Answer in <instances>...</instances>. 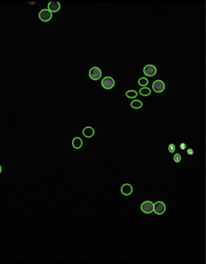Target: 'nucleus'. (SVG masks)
Segmentation results:
<instances>
[{
  "mask_svg": "<svg viewBox=\"0 0 206 264\" xmlns=\"http://www.w3.org/2000/svg\"><path fill=\"white\" fill-rule=\"evenodd\" d=\"M137 95H138V93L135 90H128L127 92H126V97L130 98V99L136 98V97H137Z\"/></svg>",
  "mask_w": 206,
  "mask_h": 264,
  "instance_id": "14",
  "label": "nucleus"
},
{
  "mask_svg": "<svg viewBox=\"0 0 206 264\" xmlns=\"http://www.w3.org/2000/svg\"><path fill=\"white\" fill-rule=\"evenodd\" d=\"M89 76L91 79H93V80H98V79H100L101 76H102V71H101V69L98 68V67H93L89 72Z\"/></svg>",
  "mask_w": 206,
  "mask_h": 264,
  "instance_id": "3",
  "label": "nucleus"
},
{
  "mask_svg": "<svg viewBox=\"0 0 206 264\" xmlns=\"http://www.w3.org/2000/svg\"><path fill=\"white\" fill-rule=\"evenodd\" d=\"M1 171H2V167H1V165H0V173H1Z\"/></svg>",
  "mask_w": 206,
  "mask_h": 264,
  "instance_id": "20",
  "label": "nucleus"
},
{
  "mask_svg": "<svg viewBox=\"0 0 206 264\" xmlns=\"http://www.w3.org/2000/svg\"><path fill=\"white\" fill-rule=\"evenodd\" d=\"M121 193L124 196H130L133 193V187L128 183L123 184L122 187H121Z\"/></svg>",
  "mask_w": 206,
  "mask_h": 264,
  "instance_id": "8",
  "label": "nucleus"
},
{
  "mask_svg": "<svg viewBox=\"0 0 206 264\" xmlns=\"http://www.w3.org/2000/svg\"><path fill=\"white\" fill-rule=\"evenodd\" d=\"M115 84V79H113L112 77H110V76H106V77H104L102 79V82H101L102 87L104 88V89H107V90H109V89L113 88Z\"/></svg>",
  "mask_w": 206,
  "mask_h": 264,
  "instance_id": "1",
  "label": "nucleus"
},
{
  "mask_svg": "<svg viewBox=\"0 0 206 264\" xmlns=\"http://www.w3.org/2000/svg\"><path fill=\"white\" fill-rule=\"evenodd\" d=\"M141 210L144 213H151L153 211V203L151 201H145L141 205Z\"/></svg>",
  "mask_w": 206,
  "mask_h": 264,
  "instance_id": "5",
  "label": "nucleus"
},
{
  "mask_svg": "<svg viewBox=\"0 0 206 264\" xmlns=\"http://www.w3.org/2000/svg\"><path fill=\"white\" fill-rule=\"evenodd\" d=\"M180 147H181V150H185V149L187 148V145L185 144V143H182V144L180 145Z\"/></svg>",
  "mask_w": 206,
  "mask_h": 264,
  "instance_id": "18",
  "label": "nucleus"
},
{
  "mask_svg": "<svg viewBox=\"0 0 206 264\" xmlns=\"http://www.w3.org/2000/svg\"><path fill=\"white\" fill-rule=\"evenodd\" d=\"M153 89L156 93H161L165 89V84L162 80H155L153 83Z\"/></svg>",
  "mask_w": 206,
  "mask_h": 264,
  "instance_id": "6",
  "label": "nucleus"
},
{
  "mask_svg": "<svg viewBox=\"0 0 206 264\" xmlns=\"http://www.w3.org/2000/svg\"><path fill=\"white\" fill-rule=\"evenodd\" d=\"M82 133H83V135L86 138H91V137H93L94 134H95V130H94L93 127L87 126V127H85V128L83 129Z\"/></svg>",
  "mask_w": 206,
  "mask_h": 264,
  "instance_id": "10",
  "label": "nucleus"
},
{
  "mask_svg": "<svg viewBox=\"0 0 206 264\" xmlns=\"http://www.w3.org/2000/svg\"><path fill=\"white\" fill-rule=\"evenodd\" d=\"M175 145L174 144H170L169 146H168V151H169L170 153H174L175 152Z\"/></svg>",
  "mask_w": 206,
  "mask_h": 264,
  "instance_id": "17",
  "label": "nucleus"
},
{
  "mask_svg": "<svg viewBox=\"0 0 206 264\" xmlns=\"http://www.w3.org/2000/svg\"><path fill=\"white\" fill-rule=\"evenodd\" d=\"M71 144H72V147L74 149H80L82 147V145H83V142H82L81 138L75 137V138H73V140H72Z\"/></svg>",
  "mask_w": 206,
  "mask_h": 264,
  "instance_id": "11",
  "label": "nucleus"
},
{
  "mask_svg": "<svg viewBox=\"0 0 206 264\" xmlns=\"http://www.w3.org/2000/svg\"><path fill=\"white\" fill-rule=\"evenodd\" d=\"M60 9H61V4H60L59 2H49L48 4V10L50 12H53V13H56L58 12Z\"/></svg>",
  "mask_w": 206,
  "mask_h": 264,
  "instance_id": "9",
  "label": "nucleus"
},
{
  "mask_svg": "<svg viewBox=\"0 0 206 264\" xmlns=\"http://www.w3.org/2000/svg\"><path fill=\"white\" fill-rule=\"evenodd\" d=\"M187 153H188L189 155L192 156V155H193V150H192V149H188V151H187Z\"/></svg>",
  "mask_w": 206,
  "mask_h": 264,
  "instance_id": "19",
  "label": "nucleus"
},
{
  "mask_svg": "<svg viewBox=\"0 0 206 264\" xmlns=\"http://www.w3.org/2000/svg\"><path fill=\"white\" fill-rule=\"evenodd\" d=\"M131 107L133 108V109H136V110H138V109H141V108L143 107V103L140 101V100H135V101H132L131 102Z\"/></svg>",
  "mask_w": 206,
  "mask_h": 264,
  "instance_id": "12",
  "label": "nucleus"
},
{
  "mask_svg": "<svg viewBox=\"0 0 206 264\" xmlns=\"http://www.w3.org/2000/svg\"><path fill=\"white\" fill-rule=\"evenodd\" d=\"M166 210V205L163 202H157L153 203V212H155L156 214L160 215L163 214Z\"/></svg>",
  "mask_w": 206,
  "mask_h": 264,
  "instance_id": "2",
  "label": "nucleus"
},
{
  "mask_svg": "<svg viewBox=\"0 0 206 264\" xmlns=\"http://www.w3.org/2000/svg\"><path fill=\"white\" fill-rule=\"evenodd\" d=\"M139 93H140L142 96H148V95H151V89L150 88H148V87H143V88H141L140 89V92H139Z\"/></svg>",
  "mask_w": 206,
  "mask_h": 264,
  "instance_id": "13",
  "label": "nucleus"
},
{
  "mask_svg": "<svg viewBox=\"0 0 206 264\" xmlns=\"http://www.w3.org/2000/svg\"><path fill=\"white\" fill-rule=\"evenodd\" d=\"M157 69L153 65H147L144 68V74L147 76H153L156 74Z\"/></svg>",
  "mask_w": 206,
  "mask_h": 264,
  "instance_id": "7",
  "label": "nucleus"
},
{
  "mask_svg": "<svg viewBox=\"0 0 206 264\" xmlns=\"http://www.w3.org/2000/svg\"><path fill=\"white\" fill-rule=\"evenodd\" d=\"M38 18L40 19L42 22H49L52 19V13L50 12L48 9H42L39 14H38Z\"/></svg>",
  "mask_w": 206,
  "mask_h": 264,
  "instance_id": "4",
  "label": "nucleus"
},
{
  "mask_svg": "<svg viewBox=\"0 0 206 264\" xmlns=\"http://www.w3.org/2000/svg\"><path fill=\"white\" fill-rule=\"evenodd\" d=\"M173 160H174V161H175V163H180V161H182V157H181L180 154H176L173 157Z\"/></svg>",
  "mask_w": 206,
  "mask_h": 264,
  "instance_id": "16",
  "label": "nucleus"
},
{
  "mask_svg": "<svg viewBox=\"0 0 206 264\" xmlns=\"http://www.w3.org/2000/svg\"><path fill=\"white\" fill-rule=\"evenodd\" d=\"M138 83H139V85H141V86L145 87L148 84V79L147 77H141L138 80Z\"/></svg>",
  "mask_w": 206,
  "mask_h": 264,
  "instance_id": "15",
  "label": "nucleus"
}]
</instances>
